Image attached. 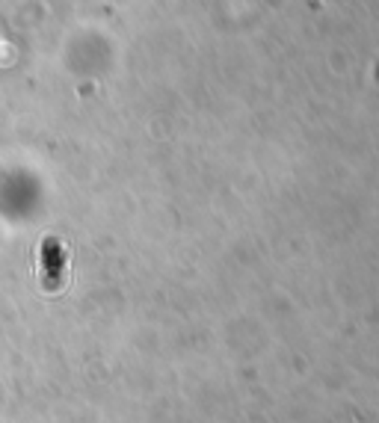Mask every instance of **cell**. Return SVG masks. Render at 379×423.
Segmentation results:
<instances>
[{
  "label": "cell",
  "instance_id": "cell-1",
  "mask_svg": "<svg viewBox=\"0 0 379 423\" xmlns=\"http://www.w3.org/2000/svg\"><path fill=\"white\" fill-rule=\"evenodd\" d=\"M45 272L48 275H59V263H63V246H59V240L57 237H48L45 240Z\"/></svg>",
  "mask_w": 379,
  "mask_h": 423
}]
</instances>
